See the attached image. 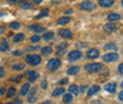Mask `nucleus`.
<instances>
[{"label": "nucleus", "instance_id": "nucleus-1", "mask_svg": "<svg viewBox=\"0 0 123 104\" xmlns=\"http://www.w3.org/2000/svg\"><path fill=\"white\" fill-rule=\"evenodd\" d=\"M25 61H26L29 65L36 66V65H38V64L42 61V57H40L39 55H29V56H26Z\"/></svg>", "mask_w": 123, "mask_h": 104}, {"label": "nucleus", "instance_id": "nucleus-2", "mask_svg": "<svg viewBox=\"0 0 123 104\" xmlns=\"http://www.w3.org/2000/svg\"><path fill=\"white\" fill-rule=\"evenodd\" d=\"M59 65H61V59H59V58H52V59H50L47 61L46 67H47L50 71H56V70L59 67Z\"/></svg>", "mask_w": 123, "mask_h": 104}, {"label": "nucleus", "instance_id": "nucleus-3", "mask_svg": "<svg viewBox=\"0 0 123 104\" xmlns=\"http://www.w3.org/2000/svg\"><path fill=\"white\" fill-rule=\"evenodd\" d=\"M85 71L88 72H91V73H95V72H98L101 69H102V65L99 63H91V64H88L84 66Z\"/></svg>", "mask_w": 123, "mask_h": 104}, {"label": "nucleus", "instance_id": "nucleus-4", "mask_svg": "<svg viewBox=\"0 0 123 104\" xmlns=\"http://www.w3.org/2000/svg\"><path fill=\"white\" fill-rule=\"evenodd\" d=\"M78 8L82 11H92L96 8V5L92 1H83L82 4L78 5Z\"/></svg>", "mask_w": 123, "mask_h": 104}, {"label": "nucleus", "instance_id": "nucleus-5", "mask_svg": "<svg viewBox=\"0 0 123 104\" xmlns=\"http://www.w3.org/2000/svg\"><path fill=\"white\" fill-rule=\"evenodd\" d=\"M118 58H120V56L116 52H109V53L103 56V61H105V63H112V61H116Z\"/></svg>", "mask_w": 123, "mask_h": 104}, {"label": "nucleus", "instance_id": "nucleus-6", "mask_svg": "<svg viewBox=\"0 0 123 104\" xmlns=\"http://www.w3.org/2000/svg\"><path fill=\"white\" fill-rule=\"evenodd\" d=\"M80 57H82V52L78 51V50H74V51H71L69 53V60H71V61H75V60L79 59Z\"/></svg>", "mask_w": 123, "mask_h": 104}, {"label": "nucleus", "instance_id": "nucleus-7", "mask_svg": "<svg viewBox=\"0 0 123 104\" xmlns=\"http://www.w3.org/2000/svg\"><path fill=\"white\" fill-rule=\"evenodd\" d=\"M99 56V51L97 49H90L88 52H86V57L89 59H96L97 57Z\"/></svg>", "mask_w": 123, "mask_h": 104}, {"label": "nucleus", "instance_id": "nucleus-8", "mask_svg": "<svg viewBox=\"0 0 123 104\" xmlns=\"http://www.w3.org/2000/svg\"><path fill=\"white\" fill-rule=\"evenodd\" d=\"M27 76H29V82L34 83V82L38 79L39 73H38L37 71H34V70H30V71H27Z\"/></svg>", "mask_w": 123, "mask_h": 104}, {"label": "nucleus", "instance_id": "nucleus-9", "mask_svg": "<svg viewBox=\"0 0 123 104\" xmlns=\"http://www.w3.org/2000/svg\"><path fill=\"white\" fill-rule=\"evenodd\" d=\"M58 33L63 38H66V39L72 38V32H71V30H69V29H62V30H59Z\"/></svg>", "mask_w": 123, "mask_h": 104}, {"label": "nucleus", "instance_id": "nucleus-10", "mask_svg": "<svg viewBox=\"0 0 123 104\" xmlns=\"http://www.w3.org/2000/svg\"><path fill=\"white\" fill-rule=\"evenodd\" d=\"M30 30H33L34 31V33H44L45 32V27H43V26H39V25H31L30 27H29Z\"/></svg>", "mask_w": 123, "mask_h": 104}, {"label": "nucleus", "instance_id": "nucleus-11", "mask_svg": "<svg viewBox=\"0 0 123 104\" xmlns=\"http://www.w3.org/2000/svg\"><path fill=\"white\" fill-rule=\"evenodd\" d=\"M107 18H108V20H109V21H117V20H120V19H121V15L118 14V13L112 12V13H109Z\"/></svg>", "mask_w": 123, "mask_h": 104}, {"label": "nucleus", "instance_id": "nucleus-12", "mask_svg": "<svg viewBox=\"0 0 123 104\" xmlns=\"http://www.w3.org/2000/svg\"><path fill=\"white\" fill-rule=\"evenodd\" d=\"M116 30H117L116 24H105V25H104V31H105V32L111 33V32H115Z\"/></svg>", "mask_w": 123, "mask_h": 104}, {"label": "nucleus", "instance_id": "nucleus-13", "mask_svg": "<svg viewBox=\"0 0 123 104\" xmlns=\"http://www.w3.org/2000/svg\"><path fill=\"white\" fill-rule=\"evenodd\" d=\"M98 4L102 7H111L114 5V0H98Z\"/></svg>", "mask_w": 123, "mask_h": 104}, {"label": "nucleus", "instance_id": "nucleus-14", "mask_svg": "<svg viewBox=\"0 0 123 104\" xmlns=\"http://www.w3.org/2000/svg\"><path fill=\"white\" fill-rule=\"evenodd\" d=\"M104 90L108 91V92H115L116 84H115V83H107V84L104 85Z\"/></svg>", "mask_w": 123, "mask_h": 104}, {"label": "nucleus", "instance_id": "nucleus-15", "mask_svg": "<svg viewBox=\"0 0 123 104\" xmlns=\"http://www.w3.org/2000/svg\"><path fill=\"white\" fill-rule=\"evenodd\" d=\"M99 91V86L98 85H92L91 88L89 89V91H88V96L90 97V96H93L95 93H97Z\"/></svg>", "mask_w": 123, "mask_h": 104}, {"label": "nucleus", "instance_id": "nucleus-16", "mask_svg": "<svg viewBox=\"0 0 123 104\" xmlns=\"http://www.w3.org/2000/svg\"><path fill=\"white\" fill-rule=\"evenodd\" d=\"M70 23V18L69 17H62L58 19V21H57V24L58 25H66V24H69Z\"/></svg>", "mask_w": 123, "mask_h": 104}, {"label": "nucleus", "instance_id": "nucleus-17", "mask_svg": "<svg viewBox=\"0 0 123 104\" xmlns=\"http://www.w3.org/2000/svg\"><path fill=\"white\" fill-rule=\"evenodd\" d=\"M24 39H25L24 33H17V34H14V37H13V42L14 43H19V42H21Z\"/></svg>", "mask_w": 123, "mask_h": 104}, {"label": "nucleus", "instance_id": "nucleus-18", "mask_svg": "<svg viewBox=\"0 0 123 104\" xmlns=\"http://www.w3.org/2000/svg\"><path fill=\"white\" fill-rule=\"evenodd\" d=\"M29 91H30V84H29V83H25V84L21 86V91H20V92H21L23 96H25V95L29 93Z\"/></svg>", "mask_w": 123, "mask_h": 104}, {"label": "nucleus", "instance_id": "nucleus-19", "mask_svg": "<svg viewBox=\"0 0 123 104\" xmlns=\"http://www.w3.org/2000/svg\"><path fill=\"white\" fill-rule=\"evenodd\" d=\"M31 7H32V5H31L29 1H20V8H23V10H30Z\"/></svg>", "mask_w": 123, "mask_h": 104}, {"label": "nucleus", "instance_id": "nucleus-20", "mask_svg": "<svg viewBox=\"0 0 123 104\" xmlns=\"http://www.w3.org/2000/svg\"><path fill=\"white\" fill-rule=\"evenodd\" d=\"M12 69H13L14 71L24 70V69H25V64H23V63H18V64H14V65H12Z\"/></svg>", "mask_w": 123, "mask_h": 104}, {"label": "nucleus", "instance_id": "nucleus-21", "mask_svg": "<svg viewBox=\"0 0 123 104\" xmlns=\"http://www.w3.org/2000/svg\"><path fill=\"white\" fill-rule=\"evenodd\" d=\"M69 92H70L71 95H78L79 89H78V86H77V85H70V88H69Z\"/></svg>", "mask_w": 123, "mask_h": 104}, {"label": "nucleus", "instance_id": "nucleus-22", "mask_svg": "<svg viewBox=\"0 0 123 104\" xmlns=\"http://www.w3.org/2000/svg\"><path fill=\"white\" fill-rule=\"evenodd\" d=\"M79 70H80V69H79V66H71V67H69L68 73L69 74H76Z\"/></svg>", "mask_w": 123, "mask_h": 104}, {"label": "nucleus", "instance_id": "nucleus-23", "mask_svg": "<svg viewBox=\"0 0 123 104\" xmlns=\"http://www.w3.org/2000/svg\"><path fill=\"white\" fill-rule=\"evenodd\" d=\"M65 92V90L63 89V88H58V89H56L53 92H52V96L53 97H57V96H61V95H63Z\"/></svg>", "mask_w": 123, "mask_h": 104}, {"label": "nucleus", "instance_id": "nucleus-24", "mask_svg": "<svg viewBox=\"0 0 123 104\" xmlns=\"http://www.w3.org/2000/svg\"><path fill=\"white\" fill-rule=\"evenodd\" d=\"M47 14H49V10H47V8H44V10H42V11H40V13H39V14L36 15V19L44 18V17H46Z\"/></svg>", "mask_w": 123, "mask_h": 104}, {"label": "nucleus", "instance_id": "nucleus-25", "mask_svg": "<svg viewBox=\"0 0 123 104\" xmlns=\"http://www.w3.org/2000/svg\"><path fill=\"white\" fill-rule=\"evenodd\" d=\"M55 37V33L51 31V32H46L43 34V39H45V40H50V39H52Z\"/></svg>", "mask_w": 123, "mask_h": 104}, {"label": "nucleus", "instance_id": "nucleus-26", "mask_svg": "<svg viewBox=\"0 0 123 104\" xmlns=\"http://www.w3.org/2000/svg\"><path fill=\"white\" fill-rule=\"evenodd\" d=\"M64 102L65 103H71L72 102V99H74V97H72V95L69 92V93H66V95H64Z\"/></svg>", "mask_w": 123, "mask_h": 104}, {"label": "nucleus", "instance_id": "nucleus-27", "mask_svg": "<svg viewBox=\"0 0 123 104\" xmlns=\"http://www.w3.org/2000/svg\"><path fill=\"white\" fill-rule=\"evenodd\" d=\"M42 52H43V55H50V53H52V47H50V46L43 47L42 49Z\"/></svg>", "mask_w": 123, "mask_h": 104}, {"label": "nucleus", "instance_id": "nucleus-28", "mask_svg": "<svg viewBox=\"0 0 123 104\" xmlns=\"http://www.w3.org/2000/svg\"><path fill=\"white\" fill-rule=\"evenodd\" d=\"M10 50V45L6 44V43H4L2 45H0V52H6V51H8Z\"/></svg>", "mask_w": 123, "mask_h": 104}, {"label": "nucleus", "instance_id": "nucleus-29", "mask_svg": "<svg viewBox=\"0 0 123 104\" xmlns=\"http://www.w3.org/2000/svg\"><path fill=\"white\" fill-rule=\"evenodd\" d=\"M104 49L105 50H114V51H116L117 50V46L115 44H107V45H104Z\"/></svg>", "mask_w": 123, "mask_h": 104}, {"label": "nucleus", "instance_id": "nucleus-30", "mask_svg": "<svg viewBox=\"0 0 123 104\" xmlns=\"http://www.w3.org/2000/svg\"><path fill=\"white\" fill-rule=\"evenodd\" d=\"M10 27H11L12 30H18V29L20 27V24H19L18 21H13V23L10 24Z\"/></svg>", "mask_w": 123, "mask_h": 104}, {"label": "nucleus", "instance_id": "nucleus-31", "mask_svg": "<svg viewBox=\"0 0 123 104\" xmlns=\"http://www.w3.org/2000/svg\"><path fill=\"white\" fill-rule=\"evenodd\" d=\"M14 95H15V88H10L8 92H7V97L11 98V97H13Z\"/></svg>", "mask_w": 123, "mask_h": 104}, {"label": "nucleus", "instance_id": "nucleus-32", "mask_svg": "<svg viewBox=\"0 0 123 104\" xmlns=\"http://www.w3.org/2000/svg\"><path fill=\"white\" fill-rule=\"evenodd\" d=\"M66 47H68V44L66 43H62L57 46V49H58V51H62V50H66Z\"/></svg>", "mask_w": 123, "mask_h": 104}, {"label": "nucleus", "instance_id": "nucleus-33", "mask_svg": "<svg viewBox=\"0 0 123 104\" xmlns=\"http://www.w3.org/2000/svg\"><path fill=\"white\" fill-rule=\"evenodd\" d=\"M39 40H40V37H39V36H37V34L31 37V42H32V43H38Z\"/></svg>", "mask_w": 123, "mask_h": 104}, {"label": "nucleus", "instance_id": "nucleus-34", "mask_svg": "<svg viewBox=\"0 0 123 104\" xmlns=\"http://www.w3.org/2000/svg\"><path fill=\"white\" fill-rule=\"evenodd\" d=\"M23 78H24V76H18V77H15L14 79H12V80H13V82H15V83H19V82H20Z\"/></svg>", "mask_w": 123, "mask_h": 104}, {"label": "nucleus", "instance_id": "nucleus-35", "mask_svg": "<svg viewBox=\"0 0 123 104\" xmlns=\"http://www.w3.org/2000/svg\"><path fill=\"white\" fill-rule=\"evenodd\" d=\"M13 53V56H17V57H20V56H23V52L21 51H19V50H17L14 52H12Z\"/></svg>", "mask_w": 123, "mask_h": 104}, {"label": "nucleus", "instance_id": "nucleus-36", "mask_svg": "<svg viewBox=\"0 0 123 104\" xmlns=\"http://www.w3.org/2000/svg\"><path fill=\"white\" fill-rule=\"evenodd\" d=\"M21 0H7V2L10 5H13V4H17V2H20Z\"/></svg>", "mask_w": 123, "mask_h": 104}, {"label": "nucleus", "instance_id": "nucleus-37", "mask_svg": "<svg viewBox=\"0 0 123 104\" xmlns=\"http://www.w3.org/2000/svg\"><path fill=\"white\" fill-rule=\"evenodd\" d=\"M117 70H118V73H121V74L123 73V64L122 63L118 65V69H117Z\"/></svg>", "mask_w": 123, "mask_h": 104}, {"label": "nucleus", "instance_id": "nucleus-38", "mask_svg": "<svg viewBox=\"0 0 123 104\" xmlns=\"http://www.w3.org/2000/svg\"><path fill=\"white\" fill-rule=\"evenodd\" d=\"M5 77V69L4 67H0V78Z\"/></svg>", "mask_w": 123, "mask_h": 104}, {"label": "nucleus", "instance_id": "nucleus-39", "mask_svg": "<svg viewBox=\"0 0 123 104\" xmlns=\"http://www.w3.org/2000/svg\"><path fill=\"white\" fill-rule=\"evenodd\" d=\"M36 101H37L36 97H30V98H29V103H34Z\"/></svg>", "mask_w": 123, "mask_h": 104}, {"label": "nucleus", "instance_id": "nucleus-40", "mask_svg": "<svg viewBox=\"0 0 123 104\" xmlns=\"http://www.w3.org/2000/svg\"><path fill=\"white\" fill-rule=\"evenodd\" d=\"M31 90V89H30ZM34 93H36V89H32L30 91V97H33V95H34ZM30 97H29V98H30Z\"/></svg>", "mask_w": 123, "mask_h": 104}, {"label": "nucleus", "instance_id": "nucleus-41", "mask_svg": "<svg viewBox=\"0 0 123 104\" xmlns=\"http://www.w3.org/2000/svg\"><path fill=\"white\" fill-rule=\"evenodd\" d=\"M46 86H47L46 80H43V83H42V88H43V89H46Z\"/></svg>", "mask_w": 123, "mask_h": 104}, {"label": "nucleus", "instance_id": "nucleus-42", "mask_svg": "<svg viewBox=\"0 0 123 104\" xmlns=\"http://www.w3.org/2000/svg\"><path fill=\"white\" fill-rule=\"evenodd\" d=\"M38 49H39L38 46H31V47H29L27 50H29V51H32V50H38Z\"/></svg>", "mask_w": 123, "mask_h": 104}, {"label": "nucleus", "instance_id": "nucleus-43", "mask_svg": "<svg viewBox=\"0 0 123 104\" xmlns=\"http://www.w3.org/2000/svg\"><path fill=\"white\" fill-rule=\"evenodd\" d=\"M88 89V86H86V85H84V86H82V88H80V92H84V91H85V90Z\"/></svg>", "mask_w": 123, "mask_h": 104}, {"label": "nucleus", "instance_id": "nucleus-44", "mask_svg": "<svg viewBox=\"0 0 123 104\" xmlns=\"http://www.w3.org/2000/svg\"><path fill=\"white\" fill-rule=\"evenodd\" d=\"M118 98H120V101H123V92H122V91L120 92V95H118Z\"/></svg>", "mask_w": 123, "mask_h": 104}, {"label": "nucleus", "instance_id": "nucleus-45", "mask_svg": "<svg viewBox=\"0 0 123 104\" xmlns=\"http://www.w3.org/2000/svg\"><path fill=\"white\" fill-rule=\"evenodd\" d=\"M66 83H68V79H66V78H64V79L61 80V84H66Z\"/></svg>", "mask_w": 123, "mask_h": 104}, {"label": "nucleus", "instance_id": "nucleus-46", "mask_svg": "<svg viewBox=\"0 0 123 104\" xmlns=\"http://www.w3.org/2000/svg\"><path fill=\"white\" fill-rule=\"evenodd\" d=\"M72 12H74L72 10H66V11H65L64 13H65V14H70V13H72Z\"/></svg>", "mask_w": 123, "mask_h": 104}, {"label": "nucleus", "instance_id": "nucleus-47", "mask_svg": "<svg viewBox=\"0 0 123 104\" xmlns=\"http://www.w3.org/2000/svg\"><path fill=\"white\" fill-rule=\"evenodd\" d=\"M43 0H33V4H36V5H38V4H40Z\"/></svg>", "mask_w": 123, "mask_h": 104}, {"label": "nucleus", "instance_id": "nucleus-48", "mask_svg": "<svg viewBox=\"0 0 123 104\" xmlns=\"http://www.w3.org/2000/svg\"><path fill=\"white\" fill-rule=\"evenodd\" d=\"M86 46V43H83V44H78V47H85Z\"/></svg>", "mask_w": 123, "mask_h": 104}, {"label": "nucleus", "instance_id": "nucleus-49", "mask_svg": "<svg viewBox=\"0 0 123 104\" xmlns=\"http://www.w3.org/2000/svg\"><path fill=\"white\" fill-rule=\"evenodd\" d=\"M5 93V88H1L0 89V95H4Z\"/></svg>", "mask_w": 123, "mask_h": 104}, {"label": "nucleus", "instance_id": "nucleus-50", "mask_svg": "<svg viewBox=\"0 0 123 104\" xmlns=\"http://www.w3.org/2000/svg\"><path fill=\"white\" fill-rule=\"evenodd\" d=\"M61 0H52V4H57V2H59Z\"/></svg>", "mask_w": 123, "mask_h": 104}, {"label": "nucleus", "instance_id": "nucleus-51", "mask_svg": "<svg viewBox=\"0 0 123 104\" xmlns=\"http://www.w3.org/2000/svg\"><path fill=\"white\" fill-rule=\"evenodd\" d=\"M42 104H52L50 101H47V102H44V103H42Z\"/></svg>", "mask_w": 123, "mask_h": 104}, {"label": "nucleus", "instance_id": "nucleus-52", "mask_svg": "<svg viewBox=\"0 0 123 104\" xmlns=\"http://www.w3.org/2000/svg\"><path fill=\"white\" fill-rule=\"evenodd\" d=\"M6 104H12V103H6Z\"/></svg>", "mask_w": 123, "mask_h": 104}, {"label": "nucleus", "instance_id": "nucleus-53", "mask_svg": "<svg viewBox=\"0 0 123 104\" xmlns=\"http://www.w3.org/2000/svg\"><path fill=\"white\" fill-rule=\"evenodd\" d=\"M72 1H74V0H72Z\"/></svg>", "mask_w": 123, "mask_h": 104}]
</instances>
